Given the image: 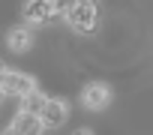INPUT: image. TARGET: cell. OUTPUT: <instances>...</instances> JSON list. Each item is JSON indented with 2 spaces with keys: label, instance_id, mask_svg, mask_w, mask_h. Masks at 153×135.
I'll list each match as a JSON object with an SVG mask.
<instances>
[{
  "label": "cell",
  "instance_id": "cell-1",
  "mask_svg": "<svg viewBox=\"0 0 153 135\" xmlns=\"http://www.w3.org/2000/svg\"><path fill=\"white\" fill-rule=\"evenodd\" d=\"M69 24H72L75 30H81V33H90L93 24H96V6L78 0V3H75V9L69 12Z\"/></svg>",
  "mask_w": 153,
  "mask_h": 135
},
{
  "label": "cell",
  "instance_id": "cell-2",
  "mask_svg": "<svg viewBox=\"0 0 153 135\" xmlns=\"http://www.w3.org/2000/svg\"><path fill=\"white\" fill-rule=\"evenodd\" d=\"M0 84H3V90H6L9 96H18V99H24L30 90H36L33 78H30V75H24V72H6Z\"/></svg>",
  "mask_w": 153,
  "mask_h": 135
},
{
  "label": "cell",
  "instance_id": "cell-3",
  "mask_svg": "<svg viewBox=\"0 0 153 135\" xmlns=\"http://www.w3.org/2000/svg\"><path fill=\"white\" fill-rule=\"evenodd\" d=\"M81 99H84V105H87V108H105V105H108V99H111V93H108V87H105V84H87V87H84V93H81Z\"/></svg>",
  "mask_w": 153,
  "mask_h": 135
},
{
  "label": "cell",
  "instance_id": "cell-4",
  "mask_svg": "<svg viewBox=\"0 0 153 135\" xmlns=\"http://www.w3.org/2000/svg\"><path fill=\"white\" fill-rule=\"evenodd\" d=\"M21 135H42V126H45V120L39 117V114H30V111H21L18 117H15V123H12Z\"/></svg>",
  "mask_w": 153,
  "mask_h": 135
},
{
  "label": "cell",
  "instance_id": "cell-5",
  "mask_svg": "<svg viewBox=\"0 0 153 135\" xmlns=\"http://www.w3.org/2000/svg\"><path fill=\"white\" fill-rule=\"evenodd\" d=\"M66 114H69V105L63 99H48V105L42 111V120H45V126H60L66 120Z\"/></svg>",
  "mask_w": 153,
  "mask_h": 135
},
{
  "label": "cell",
  "instance_id": "cell-6",
  "mask_svg": "<svg viewBox=\"0 0 153 135\" xmlns=\"http://www.w3.org/2000/svg\"><path fill=\"white\" fill-rule=\"evenodd\" d=\"M54 12H51V3L48 0H27L24 3V18L27 21H45V18H51Z\"/></svg>",
  "mask_w": 153,
  "mask_h": 135
},
{
  "label": "cell",
  "instance_id": "cell-7",
  "mask_svg": "<svg viewBox=\"0 0 153 135\" xmlns=\"http://www.w3.org/2000/svg\"><path fill=\"white\" fill-rule=\"evenodd\" d=\"M45 105H48V99H45L39 90H30V93L21 99V111H30V114H39V117H42Z\"/></svg>",
  "mask_w": 153,
  "mask_h": 135
},
{
  "label": "cell",
  "instance_id": "cell-8",
  "mask_svg": "<svg viewBox=\"0 0 153 135\" xmlns=\"http://www.w3.org/2000/svg\"><path fill=\"white\" fill-rule=\"evenodd\" d=\"M9 48L18 54V51H27L30 48V30L27 27H15L12 33H9Z\"/></svg>",
  "mask_w": 153,
  "mask_h": 135
},
{
  "label": "cell",
  "instance_id": "cell-9",
  "mask_svg": "<svg viewBox=\"0 0 153 135\" xmlns=\"http://www.w3.org/2000/svg\"><path fill=\"white\" fill-rule=\"evenodd\" d=\"M48 3H51V12H54V15H69L78 0H48Z\"/></svg>",
  "mask_w": 153,
  "mask_h": 135
},
{
  "label": "cell",
  "instance_id": "cell-10",
  "mask_svg": "<svg viewBox=\"0 0 153 135\" xmlns=\"http://www.w3.org/2000/svg\"><path fill=\"white\" fill-rule=\"evenodd\" d=\"M3 135H21V132H18V129H15V126H9V129H6V132H3Z\"/></svg>",
  "mask_w": 153,
  "mask_h": 135
},
{
  "label": "cell",
  "instance_id": "cell-11",
  "mask_svg": "<svg viewBox=\"0 0 153 135\" xmlns=\"http://www.w3.org/2000/svg\"><path fill=\"white\" fill-rule=\"evenodd\" d=\"M75 135H93L90 129H78V132H75Z\"/></svg>",
  "mask_w": 153,
  "mask_h": 135
},
{
  "label": "cell",
  "instance_id": "cell-12",
  "mask_svg": "<svg viewBox=\"0 0 153 135\" xmlns=\"http://www.w3.org/2000/svg\"><path fill=\"white\" fill-rule=\"evenodd\" d=\"M3 75H6V69H3V63H0V81H3Z\"/></svg>",
  "mask_w": 153,
  "mask_h": 135
},
{
  "label": "cell",
  "instance_id": "cell-13",
  "mask_svg": "<svg viewBox=\"0 0 153 135\" xmlns=\"http://www.w3.org/2000/svg\"><path fill=\"white\" fill-rule=\"evenodd\" d=\"M3 93H6V90H3V84H0V96H3Z\"/></svg>",
  "mask_w": 153,
  "mask_h": 135
},
{
  "label": "cell",
  "instance_id": "cell-14",
  "mask_svg": "<svg viewBox=\"0 0 153 135\" xmlns=\"http://www.w3.org/2000/svg\"><path fill=\"white\" fill-rule=\"evenodd\" d=\"M84 3H93V0H84Z\"/></svg>",
  "mask_w": 153,
  "mask_h": 135
}]
</instances>
